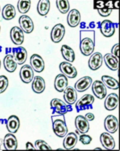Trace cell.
<instances>
[{
    "instance_id": "cell-1",
    "label": "cell",
    "mask_w": 120,
    "mask_h": 151,
    "mask_svg": "<svg viewBox=\"0 0 120 151\" xmlns=\"http://www.w3.org/2000/svg\"><path fill=\"white\" fill-rule=\"evenodd\" d=\"M52 121L53 129L55 134L59 137H64L68 133V127L65 123L64 116L61 114L53 116Z\"/></svg>"
},
{
    "instance_id": "cell-2",
    "label": "cell",
    "mask_w": 120,
    "mask_h": 151,
    "mask_svg": "<svg viewBox=\"0 0 120 151\" xmlns=\"http://www.w3.org/2000/svg\"><path fill=\"white\" fill-rule=\"evenodd\" d=\"M50 107L53 110V113L61 115L72 111L71 105H67L64 102L59 99H53L50 102Z\"/></svg>"
},
{
    "instance_id": "cell-3",
    "label": "cell",
    "mask_w": 120,
    "mask_h": 151,
    "mask_svg": "<svg viewBox=\"0 0 120 151\" xmlns=\"http://www.w3.org/2000/svg\"><path fill=\"white\" fill-rule=\"evenodd\" d=\"M80 51L84 56H90L95 49V38H83L80 39Z\"/></svg>"
},
{
    "instance_id": "cell-4",
    "label": "cell",
    "mask_w": 120,
    "mask_h": 151,
    "mask_svg": "<svg viewBox=\"0 0 120 151\" xmlns=\"http://www.w3.org/2000/svg\"><path fill=\"white\" fill-rule=\"evenodd\" d=\"M93 102H94V97L92 95H84L76 103V105H75L76 111L77 112H80V111H85L87 109H92Z\"/></svg>"
},
{
    "instance_id": "cell-5",
    "label": "cell",
    "mask_w": 120,
    "mask_h": 151,
    "mask_svg": "<svg viewBox=\"0 0 120 151\" xmlns=\"http://www.w3.org/2000/svg\"><path fill=\"white\" fill-rule=\"evenodd\" d=\"M64 34H65L64 26L61 24H57L53 27L50 36H51V39L53 42L58 43L63 39Z\"/></svg>"
},
{
    "instance_id": "cell-6",
    "label": "cell",
    "mask_w": 120,
    "mask_h": 151,
    "mask_svg": "<svg viewBox=\"0 0 120 151\" xmlns=\"http://www.w3.org/2000/svg\"><path fill=\"white\" fill-rule=\"evenodd\" d=\"M60 70L64 76L69 78H74L77 75V70L69 62H62L60 64Z\"/></svg>"
},
{
    "instance_id": "cell-7",
    "label": "cell",
    "mask_w": 120,
    "mask_h": 151,
    "mask_svg": "<svg viewBox=\"0 0 120 151\" xmlns=\"http://www.w3.org/2000/svg\"><path fill=\"white\" fill-rule=\"evenodd\" d=\"M100 30L102 35L105 37L112 36L115 33V24L111 20H105L100 24Z\"/></svg>"
},
{
    "instance_id": "cell-8",
    "label": "cell",
    "mask_w": 120,
    "mask_h": 151,
    "mask_svg": "<svg viewBox=\"0 0 120 151\" xmlns=\"http://www.w3.org/2000/svg\"><path fill=\"white\" fill-rule=\"evenodd\" d=\"M75 124L78 132L81 133V134H86L90 130L89 122L85 118V117L82 116V115H79L75 117Z\"/></svg>"
},
{
    "instance_id": "cell-9",
    "label": "cell",
    "mask_w": 120,
    "mask_h": 151,
    "mask_svg": "<svg viewBox=\"0 0 120 151\" xmlns=\"http://www.w3.org/2000/svg\"><path fill=\"white\" fill-rule=\"evenodd\" d=\"M19 24L20 26V28L23 32L29 34L32 33L33 29H34V24L33 21L28 16L26 15H22L19 19Z\"/></svg>"
},
{
    "instance_id": "cell-10",
    "label": "cell",
    "mask_w": 120,
    "mask_h": 151,
    "mask_svg": "<svg viewBox=\"0 0 120 151\" xmlns=\"http://www.w3.org/2000/svg\"><path fill=\"white\" fill-rule=\"evenodd\" d=\"M12 52L14 54V57L16 60L17 64H23L27 60V50H25V48L22 46H18V47L13 48Z\"/></svg>"
},
{
    "instance_id": "cell-11",
    "label": "cell",
    "mask_w": 120,
    "mask_h": 151,
    "mask_svg": "<svg viewBox=\"0 0 120 151\" xmlns=\"http://www.w3.org/2000/svg\"><path fill=\"white\" fill-rule=\"evenodd\" d=\"M30 63L33 70L38 73L42 72L45 68V63L43 59L38 54L32 55L30 58Z\"/></svg>"
},
{
    "instance_id": "cell-12",
    "label": "cell",
    "mask_w": 120,
    "mask_h": 151,
    "mask_svg": "<svg viewBox=\"0 0 120 151\" xmlns=\"http://www.w3.org/2000/svg\"><path fill=\"white\" fill-rule=\"evenodd\" d=\"M92 91L93 94L99 99H104L107 96V88L100 81H95L92 85Z\"/></svg>"
},
{
    "instance_id": "cell-13",
    "label": "cell",
    "mask_w": 120,
    "mask_h": 151,
    "mask_svg": "<svg viewBox=\"0 0 120 151\" xmlns=\"http://www.w3.org/2000/svg\"><path fill=\"white\" fill-rule=\"evenodd\" d=\"M20 77L23 82L30 83L34 78V70L29 65L23 66L20 70Z\"/></svg>"
},
{
    "instance_id": "cell-14",
    "label": "cell",
    "mask_w": 120,
    "mask_h": 151,
    "mask_svg": "<svg viewBox=\"0 0 120 151\" xmlns=\"http://www.w3.org/2000/svg\"><path fill=\"white\" fill-rule=\"evenodd\" d=\"M119 126L118 119L113 115H108L104 120V128L108 132L115 133Z\"/></svg>"
},
{
    "instance_id": "cell-15",
    "label": "cell",
    "mask_w": 120,
    "mask_h": 151,
    "mask_svg": "<svg viewBox=\"0 0 120 151\" xmlns=\"http://www.w3.org/2000/svg\"><path fill=\"white\" fill-rule=\"evenodd\" d=\"M100 142H101L102 146L104 149L106 150H113L116 147V142L114 138L111 136L109 133L108 132H103L100 135Z\"/></svg>"
},
{
    "instance_id": "cell-16",
    "label": "cell",
    "mask_w": 120,
    "mask_h": 151,
    "mask_svg": "<svg viewBox=\"0 0 120 151\" xmlns=\"http://www.w3.org/2000/svg\"><path fill=\"white\" fill-rule=\"evenodd\" d=\"M10 38L17 45H21L24 42V32L19 27H14L10 30Z\"/></svg>"
},
{
    "instance_id": "cell-17",
    "label": "cell",
    "mask_w": 120,
    "mask_h": 151,
    "mask_svg": "<svg viewBox=\"0 0 120 151\" xmlns=\"http://www.w3.org/2000/svg\"><path fill=\"white\" fill-rule=\"evenodd\" d=\"M64 99L69 105L75 104L77 99V93L75 88L72 86H67V88L64 91Z\"/></svg>"
},
{
    "instance_id": "cell-18",
    "label": "cell",
    "mask_w": 120,
    "mask_h": 151,
    "mask_svg": "<svg viewBox=\"0 0 120 151\" xmlns=\"http://www.w3.org/2000/svg\"><path fill=\"white\" fill-rule=\"evenodd\" d=\"M92 82L93 81H92V78L90 77H83V78H80V80H78L76 81V83L75 84V90L78 91V92H80V93L87 90L90 88V86H91Z\"/></svg>"
},
{
    "instance_id": "cell-19",
    "label": "cell",
    "mask_w": 120,
    "mask_h": 151,
    "mask_svg": "<svg viewBox=\"0 0 120 151\" xmlns=\"http://www.w3.org/2000/svg\"><path fill=\"white\" fill-rule=\"evenodd\" d=\"M103 63V57L100 52L93 53L89 60V68L92 70H98L100 68Z\"/></svg>"
},
{
    "instance_id": "cell-20",
    "label": "cell",
    "mask_w": 120,
    "mask_h": 151,
    "mask_svg": "<svg viewBox=\"0 0 120 151\" xmlns=\"http://www.w3.org/2000/svg\"><path fill=\"white\" fill-rule=\"evenodd\" d=\"M3 145L6 150H15L17 148V140L16 136L13 133L7 134L3 140Z\"/></svg>"
},
{
    "instance_id": "cell-21",
    "label": "cell",
    "mask_w": 120,
    "mask_h": 151,
    "mask_svg": "<svg viewBox=\"0 0 120 151\" xmlns=\"http://www.w3.org/2000/svg\"><path fill=\"white\" fill-rule=\"evenodd\" d=\"M68 25L72 27H77L81 21V15L77 9H72L67 17Z\"/></svg>"
},
{
    "instance_id": "cell-22",
    "label": "cell",
    "mask_w": 120,
    "mask_h": 151,
    "mask_svg": "<svg viewBox=\"0 0 120 151\" xmlns=\"http://www.w3.org/2000/svg\"><path fill=\"white\" fill-rule=\"evenodd\" d=\"M119 96L116 93H111L107 96L104 101V107L108 111H113L118 106Z\"/></svg>"
},
{
    "instance_id": "cell-23",
    "label": "cell",
    "mask_w": 120,
    "mask_h": 151,
    "mask_svg": "<svg viewBox=\"0 0 120 151\" xmlns=\"http://www.w3.org/2000/svg\"><path fill=\"white\" fill-rule=\"evenodd\" d=\"M7 130L10 133H15L20 128V120L17 116L12 115L7 121Z\"/></svg>"
},
{
    "instance_id": "cell-24",
    "label": "cell",
    "mask_w": 120,
    "mask_h": 151,
    "mask_svg": "<svg viewBox=\"0 0 120 151\" xmlns=\"http://www.w3.org/2000/svg\"><path fill=\"white\" fill-rule=\"evenodd\" d=\"M78 142V137L77 135L75 132H70L67 133L64 139L63 145L64 147L66 150H71L73 149L75 146L76 145Z\"/></svg>"
},
{
    "instance_id": "cell-25",
    "label": "cell",
    "mask_w": 120,
    "mask_h": 151,
    "mask_svg": "<svg viewBox=\"0 0 120 151\" xmlns=\"http://www.w3.org/2000/svg\"><path fill=\"white\" fill-rule=\"evenodd\" d=\"M68 83V78L64 76L63 74H61V75H57L56 77V78H55L54 87L56 88V90L60 92V93H62L67 88Z\"/></svg>"
},
{
    "instance_id": "cell-26",
    "label": "cell",
    "mask_w": 120,
    "mask_h": 151,
    "mask_svg": "<svg viewBox=\"0 0 120 151\" xmlns=\"http://www.w3.org/2000/svg\"><path fill=\"white\" fill-rule=\"evenodd\" d=\"M105 64L111 70H117L119 68V59L111 53H108L103 57Z\"/></svg>"
},
{
    "instance_id": "cell-27",
    "label": "cell",
    "mask_w": 120,
    "mask_h": 151,
    "mask_svg": "<svg viewBox=\"0 0 120 151\" xmlns=\"http://www.w3.org/2000/svg\"><path fill=\"white\" fill-rule=\"evenodd\" d=\"M46 88V83L44 79L40 76H35L32 81V89L35 93H42Z\"/></svg>"
},
{
    "instance_id": "cell-28",
    "label": "cell",
    "mask_w": 120,
    "mask_h": 151,
    "mask_svg": "<svg viewBox=\"0 0 120 151\" xmlns=\"http://www.w3.org/2000/svg\"><path fill=\"white\" fill-rule=\"evenodd\" d=\"M3 64H4L5 69L9 72H14V70H16L17 66V63L14 56L10 54H7V56L5 57Z\"/></svg>"
},
{
    "instance_id": "cell-29",
    "label": "cell",
    "mask_w": 120,
    "mask_h": 151,
    "mask_svg": "<svg viewBox=\"0 0 120 151\" xmlns=\"http://www.w3.org/2000/svg\"><path fill=\"white\" fill-rule=\"evenodd\" d=\"M61 54L63 56V57L66 60H68V62H73L75 59V54L74 50L71 47H69L67 45H63L61 46Z\"/></svg>"
},
{
    "instance_id": "cell-30",
    "label": "cell",
    "mask_w": 120,
    "mask_h": 151,
    "mask_svg": "<svg viewBox=\"0 0 120 151\" xmlns=\"http://www.w3.org/2000/svg\"><path fill=\"white\" fill-rule=\"evenodd\" d=\"M16 16V9L11 4L6 5L2 9V17L7 20H12Z\"/></svg>"
},
{
    "instance_id": "cell-31",
    "label": "cell",
    "mask_w": 120,
    "mask_h": 151,
    "mask_svg": "<svg viewBox=\"0 0 120 151\" xmlns=\"http://www.w3.org/2000/svg\"><path fill=\"white\" fill-rule=\"evenodd\" d=\"M102 82L104 83L105 87L110 89H118L119 88V83L118 81L112 77L108 76V75H104L102 76Z\"/></svg>"
},
{
    "instance_id": "cell-32",
    "label": "cell",
    "mask_w": 120,
    "mask_h": 151,
    "mask_svg": "<svg viewBox=\"0 0 120 151\" xmlns=\"http://www.w3.org/2000/svg\"><path fill=\"white\" fill-rule=\"evenodd\" d=\"M50 8V2L49 0H40L38 2L37 10L41 16H46L49 13Z\"/></svg>"
},
{
    "instance_id": "cell-33",
    "label": "cell",
    "mask_w": 120,
    "mask_h": 151,
    "mask_svg": "<svg viewBox=\"0 0 120 151\" xmlns=\"http://www.w3.org/2000/svg\"><path fill=\"white\" fill-rule=\"evenodd\" d=\"M31 6V1L30 0H20L17 2V9L20 14H26L30 9Z\"/></svg>"
},
{
    "instance_id": "cell-34",
    "label": "cell",
    "mask_w": 120,
    "mask_h": 151,
    "mask_svg": "<svg viewBox=\"0 0 120 151\" xmlns=\"http://www.w3.org/2000/svg\"><path fill=\"white\" fill-rule=\"evenodd\" d=\"M56 4H57V6L59 9V11L62 14L68 13V10H69V8H70L69 2L67 1V0H58V1L56 2Z\"/></svg>"
},
{
    "instance_id": "cell-35",
    "label": "cell",
    "mask_w": 120,
    "mask_h": 151,
    "mask_svg": "<svg viewBox=\"0 0 120 151\" xmlns=\"http://www.w3.org/2000/svg\"><path fill=\"white\" fill-rule=\"evenodd\" d=\"M35 150H51L52 148L49 146L43 140H37L35 143Z\"/></svg>"
},
{
    "instance_id": "cell-36",
    "label": "cell",
    "mask_w": 120,
    "mask_h": 151,
    "mask_svg": "<svg viewBox=\"0 0 120 151\" xmlns=\"http://www.w3.org/2000/svg\"><path fill=\"white\" fill-rule=\"evenodd\" d=\"M8 87V78L5 75L0 76V93H4Z\"/></svg>"
},
{
    "instance_id": "cell-37",
    "label": "cell",
    "mask_w": 120,
    "mask_h": 151,
    "mask_svg": "<svg viewBox=\"0 0 120 151\" xmlns=\"http://www.w3.org/2000/svg\"><path fill=\"white\" fill-rule=\"evenodd\" d=\"M80 141L83 145H88L92 141V138L90 135H87L86 134H82L80 137Z\"/></svg>"
},
{
    "instance_id": "cell-38",
    "label": "cell",
    "mask_w": 120,
    "mask_h": 151,
    "mask_svg": "<svg viewBox=\"0 0 120 151\" xmlns=\"http://www.w3.org/2000/svg\"><path fill=\"white\" fill-rule=\"evenodd\" d=\"M111 11H112V9H108V8H107V7H104L103 9H98V13H99V14L102 17L109 16V15L111 14Z\"/></svg>"
},
{
    "instance_id": "cell-39",
    "label": "cell",
    "mask_w": 120,
    "mask_h": 151,
    "mask_svg": "<svg viewBox=\"0 0 120 151\" xmlns=\"http://www.w3.org/2000/svg\"><path fill=\"white\" fill-rule=\"evenodd\" d=\"M104 4L105 2L99 1V2H93V9H100L104 8Z\"/></svg>"
},
{
    "instance_id": "cell-40",
    "label": "cell",
    "mask_w": 120,
    "mask_h": 151,
    "mask_svg": "<svg viewBox=\"0 0 120 151\" xmlns=\"http://www.w3.org/2000/svg\"><path fill=\"white\" fill-rule=\"evenodd\" d=\"M119 44L117 43V44H116V45H114L113 47H112V49H111V54L115 56L116 58H119Z\"/></svg>"
},
{
    "instance_id": "cell-41",
    "label": "cell",
    "mask_w": 120,
    "mask_h": 151,
    "mask_svg": "<svg viewBox=\"0 0 120 151\" xmlns=\"http://www.w3.org/2000/svg\"><path fill=\"white\" fill-rule=\"evenodd\" d=\"M85 118H86L88 122H90V121H93V120H94V118H95V116H94V114L92 113H88L86 114V116H85Z\"/></svg>"
},
{
    "instance_id": "cell-42",
    "label": "cell",
    "mask_w": 120,
    "mask_h": 151,
    "mask_svg": "<svg viewBox=\"0 0 120 151\" xmlns=\"http://www.w3.org/2000/svg\"><path fill=\"white\" fill-rule=\"evenodd\" d=\"M104 7H107V8H108V9H114L113 7V2H111V1H109V2H108L107 3H105L104 4Z\"/></svg>"
},
{
    "instance_id": "cell-43",
    "label": "cell",
    "mask_w": 120,
    "mask_h": 151,
    "mask_svg": "<svg viewBox=\"0 0 120 151\" xmlns=\"http://www.w3.org/2000/svg\"><path fill=\"white\" fill-rule=\"evenodd\" d=\"M26 149H27V150H30V149L35 150V147H33V145L32 144V142H27V144H26Z\"/></svg>"
},
{
    "instance_id": "cell-44",
    "label": "cell",
    "mask_w": 120,
    "mask_h": 151,
    "mask_svg": "<svg viewBox=\"0 0 120 151\" xmlns=\"http://www.w3.org/2000/svg\"><path fill=\"white\" fill-rule=\"evenodd\" d=\"M119 2H113V7L114 9H119Z\"/></svg>"
},
{
    "instance_id": "cell-45",
    "label": "cell",
    "mask_w": 120,
    "mask_h": 151,
    "mask_svg": "<svg viewBox=\"0 0 120 151\" xmlns=\"http://www.w3.org/2000/svg\"><path fill=\"white\" fill-rule=\"evenodd\" d=\"M1 50H2V47L0 46V52H1Z\"/></svg>"
},
{
    "instance_id": "cell-46",
    "label": "cell",
    "mask_w": 120,
    "mask_h": 151,
    "mask_svg": "<svg viewBox=\"0 0 120 151\" xmlns=\"http://www.w3.org/2000/svg\"><path fill=\"white\" fill-rule=\"evenodd\" d=\"M0 68H1V60H0Z\"/></svg>"
},
{
    "instance_id": "cell-47",
    "label": "cell",
    "mask_w": 120,
    "mask_h": 151,
    "mask_svg": "<svg viewBox=\"0 0 120 151\" xmlns=\"http://www.w3.org/2000/svg\"><path fill=\"white\" fill-rule=\"evenodd\" d=\"M0 32H1V27H0Z\"/></svg>"
}]
</instances>
